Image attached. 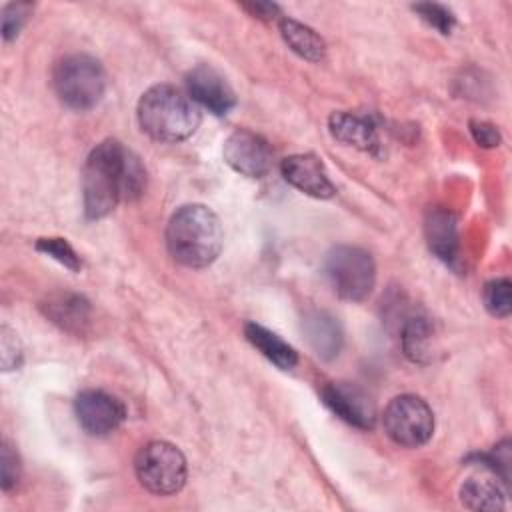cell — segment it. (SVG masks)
Masks as SVG:
<instances>
[{
    "mask_svg": "<svg viewBox=\"0 0 512 512\" xmlns=\"http://www.w3.org/2000/svg\"><path fill=\"white\" fill-rule=\"evenodd\" d=\"M144 188L146 170L140 158L118 140H104L92 148L82 170L86 218L108 216L120 200H136Z\"/></svg>",
    "mask_w": 512,
    "mask_h": 512,
    "instance_id": "6da1fadb",
    "label": "cell"
},
{
    "mask_svg": "<svg viewBox=\"0 0 512 512\" xmlns=\"http://www.w3.org/2000/svg\"><path fill=\"white\" fill-rule=\"evenodd\" d=\"M222 242V224L204 204L178 208L166 228L168 252L186 268H206L212 264L222 250Z\"/></svg>",
    "mask_w": 512,
    "mask_h": 512,
    "instance_id": "7a4b0ae2",
    "label": "cell"
},
{
    "mask_svg": "<svg viewBox=\"0 0 512 512\" xmlns=\"http://www.w3.org/2000/svg\"><path fill=\"white\" fill-rule=\"evenodd\" d=\"M140 128L158 142H180L192 136L200 124L198 104L170 84L148 88L138 102Z\"/></svg>",
    "mask_w": 512,
    "mask_h": 512,
    "instance_id": "3957f363",
    "label": "cell"
},
{
    "mask_svg": "<svg viewBox=\"0 0 512 512\" xmlns=\"http://www.w3.org/2000/svg\"><path fill=\"white\" fill-rule=\"evenodd\" d=\"M52 86L62 104L72 110L94 108L106 92V72L90 54L64 56L52 70Z\"/></svg>",
    "mask_w": 512,
    "mask_h": 512,
    "instance_id": "277c9868",
    "label": "cell"
},
{
    "mask_svg": "<svg viewBox=\"0 0 512 512\" xmlns=\"http://www.w3.org/2000/svg\"><path fill=\"white\" fill-rule=\"evenodd\" d=\"M324 274L340 298L348 302H362L374 288L376 264L364 248L344 244L326 254Z\"/></svg>",
    "mask_w": 512,
    "mask_h": 512,
    "instance_id": "5b68a950",
    "label": "cell"
},
{
    "mask_svg": "<svg viewBox=\"0 0 512 512\" xmlns=\"http://www.w3.org/2000/svg\"><path fill=\"white\" fill-rule=\"evenodd\" d=\"M138 482L156 496L176 494L186 482V458L178 446L152 440L144 444L134 460Z\"/></svg>",
    "mask_w": 512,
    "mask_h": 512,
    "instance_id": "8992f818",
    "label": "cell"
},
{
    "mask_svg": "<svg viewBox=\"0 0 512 512\" xmlns=\"http://www.w3.org/2000/svg\"><path fill=\"white\" fill-rule=\"evenodd\" d=\"M386 436L402 448H420L434 434L432 408L414 394H402L388 402L382 414Z\"/></svg>",
    "mask_w": 512,
    "mask_h": 512,
    "instance_id": "52a82bcc",
    "label": "cell"
},
{
    "mask_svg": "<svg viewBox=\"0 0 512 512\" xmlns=\"http://www.w3.org/2000/svg\"><path fill=\"white\" fill-rule=\"evenodd\" d=\"M226 164L242 176L264 178L272 170V150L268 142L252 130H236L224 142Z\"/></svg>",
    "mask_w": 512,
    "mask_h": 512,
    "instance_id": "ba28073f",
    "label": "cell"
},
{
    "mask_svg": "<svg viewBox=\"0 0 512 512\" xmlns=\"http://www.w3.org/2000/svg\"><path fill=\"white\" fill-rule=\"evenodd\" d=\"M322 402L344 422L368 430L376 424V406L370 394L354 382H330L322 388Z\"/></svg>",
    "mask_w": 512,
    "mask_h": 512,
    "instance_id": "9c48e42d",
    "label": "cell"
},
{
    "mask_svg": "<svg viewBox=\"0 0 512 512\" xmlns=\"http://www.w3.org/2000/svg\"><path fill=\"white\" fill-rule=\"evenodd\" d=\"M74 414L88 434L106 436L122 424L126 410L116 396L104 390H84L74 400Z\"/></svg>",
    "mask_w": 512,
    "mask_h": 512,
    "instance_id": "30bf717a",
    "label": "cell"
},
{
    "mask_svg": "<svg viewBox=\"0 0 512 512\" xmlns=\"http://www.w3.org/2000/svg\"><path fill=\"white\" fill-rule=\"evenodd\" d=\"M188 96L212 114H228L236 106V96L226 78L208 64L196 66L186 74Z\"/></svg>",
    "mask_w": 512,
    "mask_h": 512,
    "instance_id": "8fae6325",
    "label": "cell"
},
{
    "mask_svg": "<svg viewBox=\"0 0 512 512\" xmlns=\"http://www.w3.org/2000/svg\"><path fill=\"white\" fill-rule=\"evenodd\" d=\"M282 176L302 194L312 198H332L336 186L332 184L322 160L314 154H292L282 160Z\"/></svg>",
    "mask_w": 512,
    "mask_h": 512,
    "instance_id": "7c38bea8",
    "label": "cell"
},
{
    "mask_svg": "<svg viewBox=\"0 0 512 512\" xmlns=\"http://www.w3.org/2000/svg\"><path fill=\"white\" fill-rule=\"evenodd\" d=\"M328 128L338 142L346 146H354L362 152L380 154L378 130L370 118L358 116L352 112H334L328 118Z\"/></svg>",
    "mask_w": 512,
    "mask_h": 512,
    "instance_id": "4fadbf2b",
    "label": "cell"
},
{
    "mask_svg": "<svg viewBox=\"0 0 512 512\" xmlns=\"http://www.w3.org/2000/svg\"><path fill=\"white\" fill-rule=\"evenodd\" d=\"M424 236L428 248L442 262L454 266L458 260V224L456 216L444 208H432L424 220Z\"/></svg>",
    "mask_w": 512,
    "mask_h": 512,
    "instance_id": "5bb4252c",
    "label": "cell"
},
{
    "mask_svg": "<svg viewBox=\"0 0 512 512\" xmlns=\"http://www.w3.org/2000/svg\"><path fill=\"white\" fill-rule=\"evenodd\" d=\"M244 336L256 350H260L264 358H268L280 370H290L298 364V352L288 342H284L276 332L256 322H248L244 326Z\"/></svg>",
    "mask_w": 512,
    "mask_h": 512,
    "instance_id": "9a60e30c",
    "label": "cell"
},
{
    "mask_svg": "<svg viewBox=\"0 0 512 512\" xmlns=\"http://www.w3.org/2000/svg\"><path fill=\"white\" fill-rule=\"evenodd\" d=\"M306 338L316 352V356L330 360L340 352L342 346V330L336 318L326 312H314L304 320Z\"/></svg>",
    "mask_w": 512,
    "mask_h": 512,
    "instance_id": "2e32d148",
    "label": "cell"
},
{
    "mask_svg": "<svg viewBox=\"0 0 512 512\" xmlns=\"http://www.w3.org/2000/svg\"><path fill=\"white\" fill-rule=\"evenodd\" d=\"M46 316L68 332H82L90 318V304L78 294H56L44 304Z\"/></svg>",
    "mask_w": 512,
    "mask_h": 512,
    "instance_id": "e0dca14e",
    "label": "cell"
},
{
    "mask_svg": "<svg viewBox=\"0 0 512 512\" xmlns=\"http://www.w3.org/2000/svg\"><path fill=\"white\" fill-rule=\"evenodd\" d=\"M280 34L284 42L304 60L320 62L326 56V42L306 24L292 18L280 20Z\"/></svg>",
    "mask_w": 512,
    "mask_h": 512,
    "instance_id": "ac0fdd59",
    "label": "cell"
},
{
    "mask_svg": "<svg viewBox=\"0 0 512 512\" xmlns=\"http://www.w3.org/2000/svg\"><path fill=\"white\" fill-rule=\"evenodd\" d=\"M460 500L470 510H502L504 492L492 478L472 476L460 486Z\"/></svg>",
    "mask_w": 512,
    "mask_h": 512,
    "instance_id": "d6986e66",
    "label": "cell"
},
{
    "mask_svg": "<svg viewBox=\"0 0 512 512\" xmlns=\"http://www.w3.org/2000/svg\"><path fill=\"white\" fill-rule=\"evenodd\" d=\"M432 328L426 318H412L402 332V348L414 362H426L430 356Z\"/></svg>",
    "mask_w": 512,
    "mask_h": 512,
    "instance_id": "ffe728a7",
    "label": "cell"
},
{
    "mask_svg": "<svg viewBox=\"0 0 512 512\" xmlns=\"http://www.w3.org/2000/svg\"><path fill=\"white\" fill-rule=\"evenodd\" d=\"M512 284L508 278H496V280H490L486 286H484V306L486 310L492 314V316H498V318H506L512 310Z\"/></svg>",
    "mask_w": 512,
    "mask_h": 512,
    "instance_id": "44dd1931",
    "label": "cell"
},
{
    "mask_svg": "<svg viewBox=\"0 0 512 512\" xmlns=\"http://www.w3.org/2000/svg\"><path fill=\"white\" fill-rule=\"evenodd\" d=\"M36 250L48 254L50 258H54L62 266L70 268L72 272H78L82 266L80 256L74 252V248L64 238H40L36 242Z\"/></svg>",
    "mask_w": 512,
    "mask_h": 512,
    "instance_id": "7402d4cb",
    "label": "cell"
},
{
    "mask_svg": "<svg viewBox=\"0 0 512 512\" xmlns=\"http://www.w3.org/2000/svg\"><path fill=\"white\" fill-rule=\"evenodd\" d=\"M414 12L432 28H436L440 34H450L456 18L454 14L442 6V4H434V2H422V4H414L412 6Z\"/></svg>",
    "mask_w": 512,
    "mask_h": 512,
    "instance_id": "603a6c76",
    "label": "cell"
},
{
    "mask_svg": "<svg viewBox=\"0 0 512 512\" xmlns=\"http://www.w3.org/2000/svg\"><path fill=\"white\" fill-rule=\"evenodd\" d=\"M32 4L28 2H10L2 10V38L8 42L18 36L28 16L32 14Z\"/></svg>",
    "mask_w": 512,
    "mask_h": 512,
    "instance_id": "cb8c5ba5",
    "label": "cell"
},
{
    "mask_svg": "<svg viewBox=\"0 0 512 512\" xmlns=\"http://www.w3.org/2000/svg\"><path fill=\"white\" fill-rule=\"evenodd\" d=\"M0 356H2V370L10 372L16 370L22 362V346L20 340L16 338V334L8 328L2 326L0 328Z\"/></svg>",
    "mask_w": 512,
    "mask_h": 512,
    "instance_id": "d4e9b609",
    "label": "cell"
},
{
    "mask_svg": "<svg viewBox=\"0 0 512 512\" xmlns=\"http://www.w3.org/2000/svg\"><path fill=\"white\" fill-rule=\"evenodd\" d=\"M0 474H2V490H10L18 478H20V458L14 450V446L8 440H2V448H0Z\"/></svg>",
    "mask_w": 512,
    "mask_h": 512,
    "instance_id": "484cf974",
    "label": "cell"
},
{
    "mask_svg": "<svg viewBox=\"0 0 512 512\" xmlns=\"http://www.w3.org/2000/svg\"><path fill=\"white\" fill-rule=\"evenodd\" d=\"M470 134L476 140V144L484 148H494L500 144V132L494 124L484 120H470Z\"/></svg>",
    "mask_w": 512,
    "mask_h": 512,
    "instance_id": "4316f807",
    "label": "cell"
},
{
    "mask_svg": "<svg viewBox=\"0 0 512 512\" xmlns=\"http://www.w3.org/2000/svg\"><path fill=\"white\" fill-rule=\"evenodd\" d=\"M242 8L248 10L254 18H260V20H272L280 14V8L272 2H244Z\"/></svg>",
    "mask_w": 512,
    "mask_h": 512,
    "instance_id": "83f0119b",
    "label": "cell"
}]
</instances>
